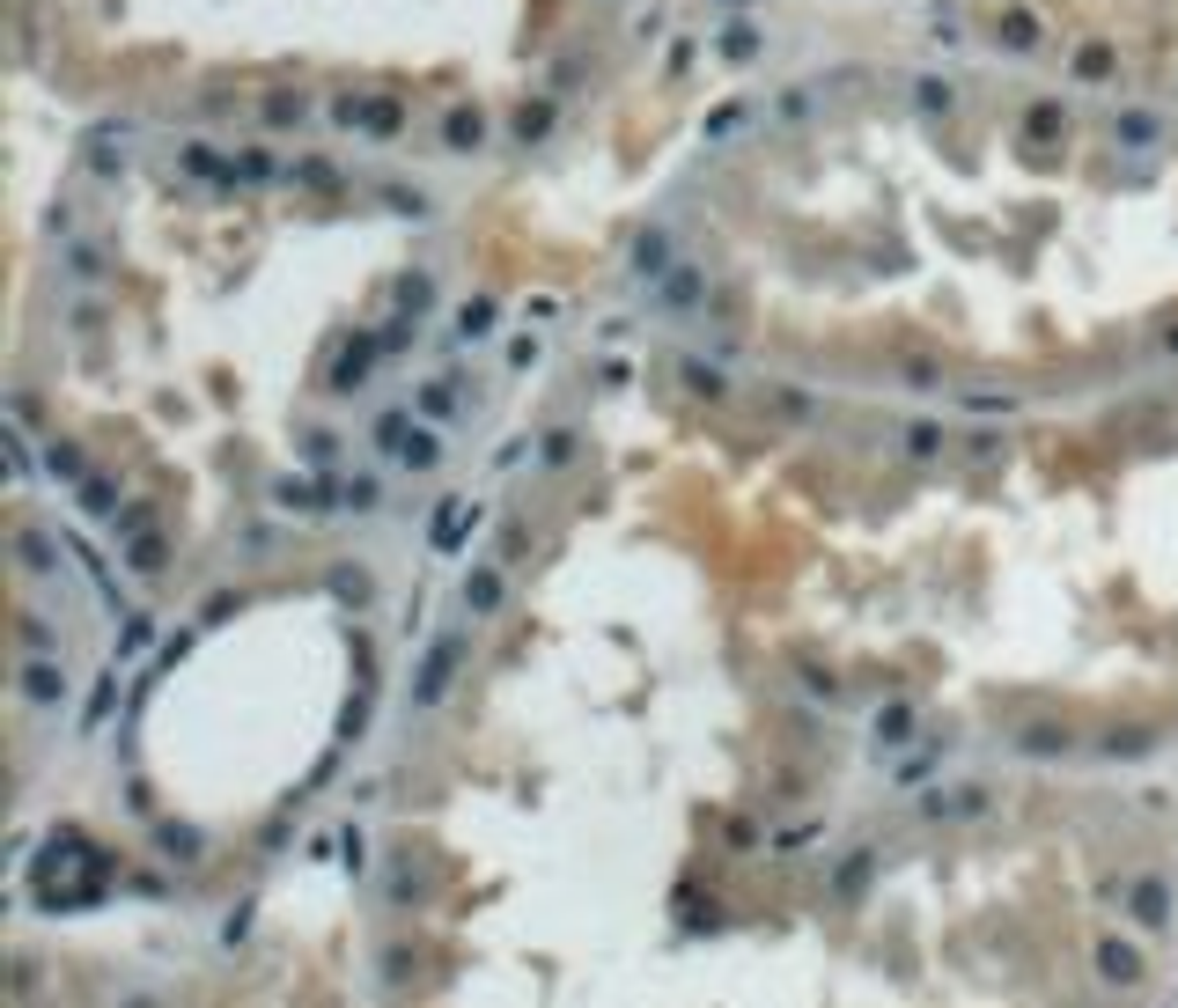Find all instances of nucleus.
<instances>
[{"label":"nucleus","instance_id":"f257e3e1","mask_svg":"<svg viewBox=\"0 0 1178 1008\" xmlns=\"http://www.w3.org/2000/svg\"><path fill=\"white\" fill-rule=\"evenodd\" d=\"M1097 979H1105V987H1142L1149 979L1142 943H1134V935H1105V943H1097Z\"/></svg>","mask_w":1178,"mask_h":1008},{"label":"nucleus","instance_id":"f03ea898","mask_svg":"<svg viewBox=\"0 0 1178 1008\" xmlns=\"http://www.w3.org/2000/svg\"><path fill=\"white\" fill-rule=\"evenodd\" d=\"M1112 898H1127V906H1134V920H1142V927H1171V898H1163V883H1157V877H1134L1127 891L1112 883Z\"/></svg>","mask_w":1178,"mask_h":1008},{"label":"nucleus","instance_id":"7ed1b4c3","mask_svg":"<svg viewBox=\"0 0 1178 1008\" xmlns=\"http://www.w3.org/2000/svg\"><path fill=\"white\" fill-rule=\"evenodd\" d=\"M465 596H472V612H494V604H501V575H472Z\"/></svg>","mask_w":1178,"mask_h":1008},{"label":"nucleus","instance_id":"20e7f679","mask_svg":"<svg viewBox=\"0 0 1178 1008\" xmlns=\"http://www.w3.org/2000/svg\"><path fill=\"white\" fill-rule=\"evenodd\" d=\"M449 140H479V111H457V118H449Z\"/></svg>","mask_w":1178,"mask_h":1008}]
</instances>
